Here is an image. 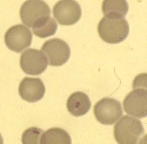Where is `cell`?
Wrapping results in <instances>:
<instances>
[{"label":"cell","instance_id":"cell-8","mask_svg":"<svg viewBox=\"0 0 147 144\" xmlns=\"http://www.w3.org/2000/svg\"><path fill=\"white\" fill-rule=\"evenodd\" d=\"M49 5L42 0H27L23 3L20 11L21 21L26 26L32 27L36 21L51 15Z\"/></svg>","mask_w":147,"mask_h":144},{"label":"cell","instance_id":"cell-5","mask_svg":"<svg viewBox=\"0 0 147 144\" xmlns=\"http://www.w3.org/2000/svg\"><path fill=\"white\" fill-rule=\"evenodd\" d=\"M32 34L31 30L23 24L12 26L5 33V42L11 50L20 53L32 44Z\"/></svg>","mask_w":147,"mask_h":144},{"label":"cell","instance_id":"cell-1","mask_svg":"<svg viewBox=\"0 0 147 144\" xmlns=\"http://www.w3.org/2000/svg\"><path fill=\"white\" fill-rule=\"evenodd\" d=\"M98 31L103 41L109 44H117L127 38L129 27L124 18L104 16L98 23Z\"/></svg>","mask_w":147,"mask_h":144},{"label":"cell","instance_id":"cell-15","mask_svg":"<svg viewBox=\"0 0 147 144\" xmlns=\"http://www.w3.org/2000/svg\"><path fill=\"white\" fill-rule=\"evenodd\" d=\"M43 134L42 130L33 127L27 129L23 133L22 142L24 144H40L41 136Z\"/></svg>","mask_w":147,"mask_h":144},{"label":"cell","instance_id":"cell-9","mask_svg":"<svg viewBox=\"0 0 147 144\" xmlns=\"http://www.w3.org/2000/svg\"><path fill=\"white\" fill-rule=\"evenodd\" d=\"M123 107L126 113L138 118L147 116V91L138 88L128 94L123 101Z\"/></svg>","mask_w":147,"mask_h":144},{"label":"cell","instance_id":"cell-6","mask_svg":"<svg viewBox=\"0 0 147 144\" xmlns=\"http://www.w3.org/2000/svg\"><path fill=\"white\" fill-rule=\"evenodd\" d=\"M53 11L57 22L64 26L75 24L82 14L80 5L75 0H60L55 5Z\"/></svg>","mask_w":147,"mask_h":144},{"label":"cell","instance_id":"cell-13","mask_svg":"<svg viewBox=\"0 0 147 144\" xmlns=\"http://www.w3.org/2000/svg\"><path fill=\"white\" fill-rule=\"evenodd\" d=\"M32 27L36 36L44 38L54 35L57 30V25L54 19L47 16L36 21Z\"/></svg>","mask_w":147,"mask_h":144},{"label":"cell","instance_id":"cell-14","mask_svg":"<svg viewBox=\"0 0 147 144\" xmlns=\"http://www.w3.org/2000/svg\"><path fill=\"white\" fill-rule=\"evenodd\" d=\"M71 137L65 130L60 128H52L41 136V144H70Z\"/></svg>","mask_w":147,"mask_h":144},{"label":"cell","instance_id":"cell-11","mask_svg":"<svg viewBox=\"0 0 147 144\" xmlns=\"http://www.w3.org/2000/svg\"><path fill=\"white\" fill-rule=\"evenodd\" d=\"M91 105L89 96L82 92L73 93L67 100L68 111L76 117L84 116L90 110Z\"/></svg>","mask_w":147,"mask_h":144},{"label":"cell","instance_id":"cell-7","mask_svg":"<svg viewBox=\"0 0 147 144\" xmlns=\"http://www.w3.org/2000/svg\"><path fill=\"white\" fill-rule=\"evenodd\" d=\"M20 67L26 74L38 76L42 73L47 68L48 61L44 53L39 50L29 49L21 54Z\"/></svg>","mask_w":147,"mask_h":144},{"label":"cell","instance_id":"cell-4","mask_svg":"<svg viewBox=\"0 0 147 144\" xmlns=\"http://www.w3.org/2000/svg\"><path fill=\"white\" fill-rule=\"evenodd\" d=\"M41 50L47 55L51 66H62L69 60L71 51L68 44L64 40L55 38L44 42Z\"/></svg>","mask_w":147,"mask_h":144},{"label":"cell","instance_id":"cell-2","mask_svg":"<svg viewBox=\"0 0 147 144\" xmlns=\"http://www.w3.org/2000/svg\"><path fill=\"white\" fill-rule=\"evenodd\" d=\"M144 134L140 120L128 116H123L114 127V136L120 144H136Z\"/></svg>","mask_w":147,"mask_h":144},{"label":"cell","instance_id":"cell-3","mask_svg":"<svg viewBox=\"0 0 147 144\" xmlns=\"http://www.w3.org/2000/svg\"><path fill=\"white\" fill-rule=\"evenodd\" d=\"M94 113L98 122L103 125H112L121 117L123 111L119 101L105 97L96 104Z\"/></svg>","mask_w":147,"mask_h":144},{"label":"cell","instance_id":"cell-10","mask_svg":"<svg viewBox=\"0 0 147 144\" xmlns=\"http://www.w3.org/2000/svg\"><path fill=\"white\" fill-rule=\"evenodd\" d=\"M45 91L44 83L39 78H24L19 87V93L21 98L30 103H34L42 99Z\"/></svg>","mask_w":147,"mask_h":144},{"label":"cell","instance_id":"cell-16","mask_svg":"<svg viewBox=\"0 0 147 144\" xmlns=\"http://www.w3.org/2000/svg\"><path fill=\"white\" fill-rule=\"evenodd\" d=\"M3 140L1 135H0V144H3Z\"/></svg>","mask_w":147,"mask_h":144},{"label":"cell","instance_id":"cell-12","mask_svg":"<svg viewBox=\"0 0 147 144\" xmlns=\"http://www.w3.org/2000/svg\"><path fill=\"white\" fill-rule=\"evenodd\" d=\"M128 10L126 0H104L102 2V11L105 16L124 18Z\"/></svg>","mask_w":147,"mask_h":144}]
</instances>
